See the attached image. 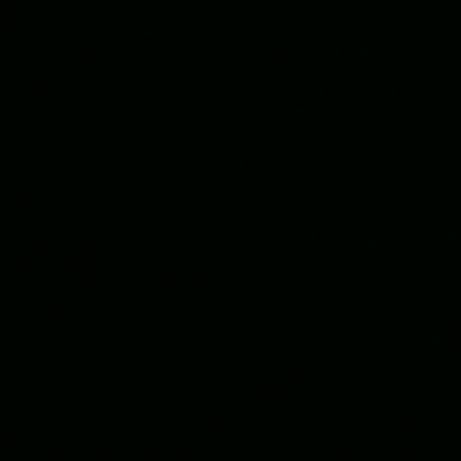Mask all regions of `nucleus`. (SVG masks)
Instances as JSON below:
<instances>
[]
</instances>
